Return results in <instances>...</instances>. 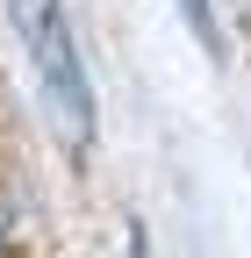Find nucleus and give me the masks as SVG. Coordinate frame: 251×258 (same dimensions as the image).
<instances>
[{"mask_svg": "<svg viewBox=\"0 0 251 258\" xmlns=\"http://www.w3.org/2000/svg\"><path fill=\"white\" fill-rule=\"evenodd\" d=\"M8 15L29 43V64L57 108V129L72 144L93 137V93H86V72H79V50H72V29H65V0H8Z\"/></svg>", "mask_w": 251, "mask_h": 258, "instance_id": "obj_1", "label": "nucleus"}, {"mask_svg": "<svg viewBox=\"0 0 251 258\" xmlns=\"http://www.w3.org/2000/svg\"><path fill=\"white\" fill-rule=\"evenodd\" d=\"M179 8H186V22L201 29V43H223V29H215V15H208V0H179Z\"/></svg>", "mask_w": 251, "mask_h": 258, "instance_id": "obj_2", "label": "nucleus"}, {"mask_svg": "<svg viewBox=\"0 0 251 258\" xmlns=\"http://www.w3.org/2000/svg\"><path fill=\"white\" fill-rule=\"evenodd\" d=\"M130 258H151V244H144V230H130Z\"/></svg>", "mask_w": 251, "mask_h": 258, "instance_id": "obj_3", "label": "nucleus"}]
</instances>
